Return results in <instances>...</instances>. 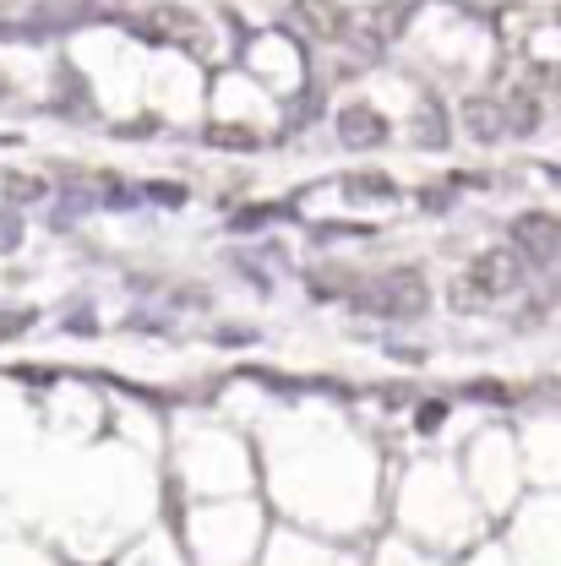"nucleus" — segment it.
Masks as SVG:
<instances>
[{"label": "nucleus", "mask_w": 561, "mask_h": 566, "mask_svg": "<svg viewBox=\"0 0 561 566\" xmlns=\"http://www.w3.org/2000/svg\"><path fill=\"white\" fill-rule=\"evenodd\" d=\"M518 279H523V251H480V256L464 262V273L453 283V300L464 311H475L486 300H501L507 289H518Z\"/></svg>", "instance_id": "1"}, {"label": "nucleus", "mask_w": 561, "mask_h": 566, "mask_svg": "<svg viewBox=\"0 0 561 566\" xmlns=\"http://www.w3.org/2000/svg\"><path fill=\"white\" fill-rule=\"evenodd\" d=\"M354 305L360 311H371V316H393V322H415V316H425V305H430V289H425V279L409 268H393V273H382L376 283H365L360 294H354Z\"/></svg>", "instance_id": "2"}, {"label": "nucleus", "mask_w": 561, "mask_h": 566, "mask_svg": "<svg viewBox=\"0 0 561 566\" xmlns=\"http://www.w3.org/2000/svg\"><path fill=\"white\" fill-rule=\"evenodd\" d=\"M137 33H147V39H158V44H191L197 55L208 50V28H202V17L197 11H186V6H147L137 17Z\"/></svg>", "instance_id": "3"}, {"label": "nucleus", "mask_w": 561, "mask_h": 566, "mask_svg": "<svg viewBox=\"0 0 561 566\" xmlns=\"http://www.w3.org/2000/svg\"><path fill=\"white\" fill-rule=\"evenodd\" d=\"M512 251H523V262H557L561 256V218L557 212H518L512 218Z\"/></svg>", "instance_id": "4"}, {"label": "nucleus", "mask_w": 561, "mask_h": 566, "mask_svg": "<svg viewBox=\"0 0 561 566\" xmlns=\"http://www.w3.org/2000/svg\"><path fill=\"white\" fill-rule=\"evenodd\" d=\"M289 17H294L316 44H344L354 33V17L339 0H289Z\"/></svg>", "instance_id": "5"}, {"label": "nucleus", "mask_w": 561, "mask_h": 566, "mask_svg": "<svg viewBox=\"0 0 561 566\" xmlns=\"http://www.w3.org/2000/svg\"><path fill=\"white\" fill-rule=\"evenodd\" d=\"M339 132H344V142H350V147H382V142L393 137V132H387V120H382L371 104H344Z\"/></svg>", "instance_id": "6"}, {"label": "nucleus", "mask_w": 561, "mask_h": 566, "mask_svg": "<svg viewBox=\"0 0 561 566\" xmlns=\"http://www.w3.org/2000/svg\"><path fill=\"white\" fill-rule=\"evenodd\" d=\"M464 120H469V137L475 142H496L512 120H507V104H491V98H469L464 104Z\"/></svg>", "instance_id": "7"}, {"label": "nucleus", "mask_w": 561, "mask_h": 566, "mask_svg": "<svg viewBox=\"0 0 561 566\" xmlns=\"http://www.w3.org/2000/svg\"><path fill=\"white\" fill-rule=\"evenodd\" d=\"M507 120H512V132H540V98H534L529 87H512V98H507Z\"/></svg>", "instance_id": "8"}, {"label": "nucleus", "mask_w": 561, "mask_h": 566, "mask_svg": "<svg viewBox=\"0 0 561 566\" xmlns=\"http://www.w3.org/2000/svg\"><path fill=\"white\" fill-rule=\"evenodd\" d=\"M404 22H409V6H382V11L371 17V33H376V39H393Z\"/></svg>", "instance_id": "9"}, {"label": "nucleus", "mask_w": 561, "mask_h": 566, "mask_svg": "<svg viewBox=\"0 0 561 566\" xmlns=\"http://www.w3.org/2000/svg\"><path fill=\"white\" fill-rule=\"evenodd\" d=\"M6 191H11V197H39V191H44V180H28V175H11V180H6Z\"/></svg>", "instance_id": "10"}, {"label": "nucleus", "mask_w": 561, "mask_h": 566, "mask_svg": "<svg viewBox=\"0 0 561 566\" xmlns=\"http://www.w3.org/2000/svg\"><path fill=\"white\" fill-rule=\"evenodd\" d=\"M534 76H540V87L561 93V66H534Z\"/></svg>", "instance_id": "11"}, {"label": "nucleus", "mask_w": 561, "mask_h": 566, "mask_svg": "<svg viewBox=\"0 0 561 566\" xmlns=\"http://www.w3.org/2000/svg\"><path fill=\"white\" fill-rule=\"evenodd\" d=\"M350 191H354V197H360V191H376V197H387L393 186H387V180H350Z\"/></svg>", "instance_id": "12"}]
</instances>
